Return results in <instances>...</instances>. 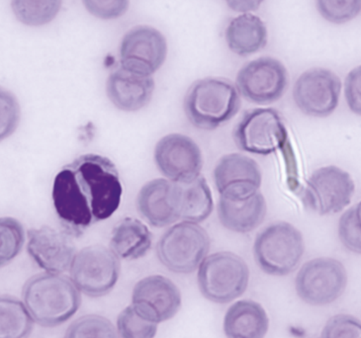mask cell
<instances>
[{"mask_svg": "<svg viewBox=\"0 0 361 338\" xmlns=\"http://www.w3.org/2000/svg\"><path fill=\"white\" fill-rule=\"evenodd\" d=\"M123 187L116 165L100 154H83L54 180V207L70 236L109 219L121 204Z\"/></svg>", "mask_w": 361, "mask_h": 338, "instance_id": "6da1fadb", "label": "cell"}, {"mask_svg": "<svg viewBox=\"0 0 361 338\" xmlns=\"http://www.w3.org/2000/svg\"><path fill=\"white\" fill-rule=\"evenodd\" d=\"M22 298L34 322L45 327L68 322L82 303L80 291L71 279L48 272L31 277L24 285Z\"/></svg>", "mask_w": 361, "mask_h": 338, "instance_id": "7a4b0ae2", "label": "cell"}, {"mask_svg": "<svg viewBox=\"0 0 361 338\" xmlns=\"http://www.w3.org/2000/svg\"><path fill=\"white\" fill-rule=\"evenodd\" d=\"M240 108L237 87L221 78L197 80L184 98V111L190 123L208 131L224 126L234 118Z\"/></svg>", "mask_w": 361, "mask_h": 338, "instance_id": "3957f363", "label": "cell"}, {"mask_svg": "<svg viewBox=\"0 0 361 338\" xmlns=\"http://www.w3.org/2000/svg\"><path fill=\"white\" fill-rule=\"evenodd\" d=\"M249 280V267L232 252H216L206 256L199 265V290L210 302H232L245 292Z\"/></svg>", "mask_w": 361, "mask_h": 338, "instance_id": "277c9868", "label": "cell"}, {"mask_svg": "<svg viewBox=\"0 0 361 338\" xmlns=\"http://www.w3.org/2000/svg\"><path fill=\"white\" fill-rule=\"evenodd\" d=\"M304 249L300 231L289 223L277 222L257 234L254 244L255 259L264 273L286 276L298 267Z\"/></svg>", "mask_w": 361, "mask_h": 338, "instance_id": "5b68a950", "label": "cell"}, {"mask_svg": "<svg viewBox=\"0 0 361 338\" xmlns=\"http://www.w3.org/2000/svg\"><path fill=\"white\" fill-rule=\"evenodd\" d=\"M210 251V237L201 225L180 222L164 232L157 246L159 261L169 271L190 274Z\"/></svg>", "mask_w": 361, "mask_h": 338, "instance_id": "8992f818", "label": "cell"}, {"mask_svg": "<svg viewBox=\"0 0 361 338\" xmlns=\"http://www.w3.org/2000/svg\"><path fill=\"white\" fill-rule=\"evenodd\" d=\"M70 273L71 280L80 292L88 297H102L116 285L120 261L107 247L100 244L87 246L73 256Z\"/></svg>", "mask_w": 361, "mask_h": 338, "instance_id": "52a82bcc", "label": "cell"}, {"mask_svg": "<svg viewBox=\"0 0 361 338\" xmlns=\"http://www.w3.org/2000/svg\"><path fill=\"white\" fill-rule=\"evenodd\" d=\"M234 139L245 153L269 156L288 143L283 119L274 108H255L243 115L235 127Z\"/></svg>", "mask_w": 361, "mask_h": 338, "instance_id": "ba28073f", "label": "cell"}, {"mask_svg": "<svg viewBox=\"0 0 361 338\" xmlns=\"http://www.w3.org/2000/svg\"><path fill=\"white\" fill-rule=\"evenodd\" d=\"M348 274L341 262L320 257L306 262L296 276L297 295L311 306L335 302L345 292Z\"/></svg>", "mask_w": 361, "mask_h": 338, "instance_id": "9c48e42d", "label": "cell"}, {"mask_svg": "<svg viewBox=\"0 0 361 338\" xmlns=\"http://www.w3.org/2000/svg\"><path fill=\"white\" fill-rule=\"evenodd\" d=\"M289 84V75L283 63L270 56L247 63L238 73L235 85L247 101L267 105L279 101Z\"/></svg>", "mask_w": 361, "mask_h": 338, "instance_id": "30bf717a", "label": "cell"}, {"mask_svg": "<svg viewBox=\"0 0 361 338\" xmlns=\"http://www.w3.org/2000/svg\"><path fill=\"white\" fill-rule=\"evenodd\" d=\"M355 190V182L346 171L338 166H325L309 178L303 201L318 215L336 214L350 205Z\"/></svg>", "mask_w": 361, "mask_h": 338, "instance_id": "8fae6325", "label": "cell"}, {"mask_svg": "<svg viewBox=\"0 0 361 338\" xmlns=\"http://www.w3.org/2000/svg\"><path fill=\"white\" fill-rule=\"evenodd\" d=\"M154 163L159 173L171 182L188 184L200 176L203 156L198 144L181 134H169L154 148Z\"/></svg>", "mask_w": 361, "mask_h": 338, "instance_id": "7c38bea8", "label": "cell"}, {"mask_svg": "<svg viewBox=\"0 0 361 338\" xmlns=\"http://www.w3.org/2000/svg\"><path fill=\"white\" fill-rule=\"evenodd\" d=\"M119 55L121 68L152 77L166 62L168 42L156 28L137 26L123 37Z\"/></svg>", "mask_w": 361, "mask_h": 338, "instance_id": "4fadbf2b", "label": "cell"}, {"mask_svg": "<svg viewBox=\"0 0 361 338\" xmlns=\"http://www.w3.org/2000/svg\"><path fill=\"white\" fill-rule=\"evenodd\" d=\"M341 92V80L335 73L315 68L306 70L296 80L293 98L304 114L325 118L335 112Z\"/></svg>", "mask_w": 361, "mask_h": 338, "instance_id": "5bb4252c", "label": "cell"}, {"mask_svg": "<svg viewBox=\"0 0 361 338\" xmlns=\"http://www.w3.org/2000/svg\"><path fill=\"white\" fill-rule=\"evenodd\" d=\"M131 306L145 320L156 323L166 322L180 310V291L166 277L148 276L135 285Z\"/></svg>", "mask_w": 361, "mask_h": 338, "instance_id": "9a60e30c", "label": "cell"}, {"mask_svg": "<svg viewBox=\"0 0 361 338\" xmlns=\"http://www.w3.org/2000/svg\"><path fill=\"white\" fill-rule=\"evenodd\" d=\"M214 180L220 197L243 199L259 192L262 182V170L249 156L227 154L214 169Z\"/></svg>", "mask_w": 361, "mask_h": 338, "instance_id": "2e32d148", "label": "cell"}, {"mask_svg": "<svg viewBox=\"0 0 361 338\" xmlns=\"http://www.w3.org/2000/svg\"><path fill=\"white\" fill-rule=\"evenodd\" d=\"M27 237V251L40 268L53 274L70 269L77 252L68 232L44 225L29 230Z\"/></svg>", "mask_w": 361, "mask_h": 338, "instance_id": "e0dca14e", "label": "cell"}, {"mask_svg": "<svg viewBox=\"0 0 361 338\" xmlns=\"http://www.w3.org/2000/svg\"><path fill=\"white\" fill-rule=\"evenodd\" d=\"M181 185L164 178L149 181L137 197L140 215L154 227H164L179 220Z\"/></svg>", "mask_w": 361, "mask_h": 338, "instance_id": "ac0fdd59", "label": "cell"}, {"mask_svg": "<svg viewBox=\"0 0 361 338\" xmlns=\"http://www.w3.org/2000/svg\"><path fill=\"white\" fill-rule=\"evenodd\" d=\"M152 77L120 68L108 77L106 93L110 102L123 112H137L151 102L154 92Z\"/></svg>", "mask_w": 361, "mask_h": 338, "instance_id": "d6986e66", "label": "cell"}, {"mask_svg": "<svg viewBox=\"0 0 361 338\" xmlns=\"http://www.w3.org/2000/svg\"><path fill=\"white\" fill-rule=\"evenodd\" d=\"M267 215V202L262 193L257 192L243 199L220 197L218 217L226 229L238 234L254 231Z\"/></svg>", "mask_w": 361, "mask_h": 338, "instance_id": "ffe728a7", "label": "cell"}, {"mask_svg": "<svg viewBox=\"0 0 361 338\" xmlns=\"http://www.w3.org/2000/svg\"><path fill=\"white\" fill-rule=\"evenodd\" d=\"M269 327V318L264 308L252 300L231 306L223 325L227 338H264Z\"/></svg>", "mask_w": 361, "mask_h": 338, "instance_id": "44dd1931", "label": "cell"}, {"mask_svg": "<svg viewBox=\"0 0 361 338\" xmlns=\"http://www.w3.org/2000/svg\"><path fill=\"white\" fill-rule=\"evenodd\" d=\"M225 39L228 48L235 55L249 56L265 48L269 33L264 22L259 16L244 13L229 22L225 30Z\"/></svg>", "mask_w": 361, "mask_h": 338, "instance_id": "7402d4cb", "label": "cell"}, {"mask_svg": "<svg viewBox=\"0 0 361 338\" xmlns=\"http://www.w3.org/2000/svg\"><path fill=\"white\" fill-rule=\"evenodd\" d=\"M151 247V232L141 220L126 218L113 230L110 249L119 259L136 261L146 256Z\"/></svg>", "mask_w": 361, "mask_h": 338, "instance_id": "603a6c76", "label": "cell"}, {"mask_svg": "<svg viewBox=\"0 0 361 338\" xmlns=\"http://www.w3.org/2000/svg\"><path fill=\"white\" fill-rule=\"evenodd\" d=\"M179 220L199 224L207 220L214 210L212 192L207 181L199 176L192 182L180 184Z\"/></svg>", "mask_w": 361, "mask_h": 338, "instance_id": "cb8c5ba5", "label": "cell"}, {"mask_svg": "<svg viewBox=\"0 0 361 338\" xmlns=\"http://www.w3.org/2000/svg\"><path fill=\"white\" fill-rule=\"evenodd\" d=\"M33 327L24 303L11 296H0V338H27Z\"/></svg>", "mask_w": 361, "mask_h": 338, "instance_id": "d4e9b609", "label": "cell"}, {"mask_svg": "<svg viewBox=\"0 0 361 338\" xmlns=\"http://www.w3.org/2000/svg\"><path fill=\"white\" fill-rule=\"evenodd\" d=\"M11 9L17 20L29 27H41L55 20L63 0H11Z\"/></svg>", "mask_w": 361, "mask_h": 338, "instance_id": "484cf974", "label": "cell"}, {"mask_svg": "<svg viewBox=\"0 0 361 338\" xmlns=\"http://www.w3.org/2000/svg\"><path fill=\"white\" fill-rule=\"evenodd\" d=\"M25 230L16 218H0V268L20 254L25 244Z\"/></svg>", "mask_w": 361, "mask_h": 338, "instance_id": "4316f807", "label": "cell"}, {"mask_svg": "<svg viewBox=\"0 0 361 338\" xmlns=\"http://www.w3.org/2000/svg\"><path fill=\"white\" fill-rule=\"evenodd\" d=\"M65 338H119V335L108 318L88 315L71 323Z\"/></svg>", "mask_w": 361, "mask_h": 338, "instance_id": "83f0119b", "label": "cell"}, {"mask_svg": "<svg viewBox=\"0 0 361 338\" xmlns=\"http://www.w3.org/2000/svg\"><path fill=\"white\" fill-rule=\"evenodd\" d=\"M158 323L145 320L129 306L117 318V332L121 338H154Z\"/></svg>", "mask_w": 361, "mask_h": 338, "instance_id": "f1b7e54d", "label": "cell"}, {"mask_svg": "<svg viewBox=\"0 0 361 338\" xmlns=\"http://www.w3.org/2000/svg\"><path fill=\"white\" fill-rule=\"evenodd\" d=\"M317 11L330 23H348L360 15L361 0H315Z\"/></svg>", "mask_w": 361, "mask_h": 338, "instance_id": "f546056e", "label": "cell"}, {"mask_svg": "<svg viewBox=\"0 0 361 338\" xmlns=\"http://www.w3.org/2000/svg\"><path fill=\"white\" fill-rule=\"evenodd\" d=\"M20 118L18 99L9 90L0 87V143L16 133Z\"/></svg>", "mask_w": 361, "mask_h": 338, "instance_id": "4dcf8cb0", "label": "cell"}, {"mask_svg": "<svg viewBox=\"0 0 361 338\" xmlns=\"http://www.w3.org/2000/svg\"><path fill=\"white\" fill-rule=\"evenodd\" d=\"M338 237L348 251L360 254V204L353 206L341 215Z\"/></svg>", "mask_w": 361, "mask_h": 338, "instance_id": "1f68e13d", "label": "cell"}, {"mask_svg": "<svg viewBox=\"0 0 361 338\" xmlns=\"http://www.w3.org/2000/svg\"><path fill=\"white\" fill-rule=\"evenodd\" d=\"M321 338H361V325L357 318L336 315L326 322Z\"/></svg>", "mask_w": 361, "mask_h": 338, "instance_id": "d6a6232c", "label": "cell"}, {"mask_svg": "<svg viewBox=\"0 0 361 338\" xmlns=\"http://www.w3.org/2000/svg\"><path fill=\"white\" fill-rule=\"evenodd\" d=\"M85 9L102 20H114L129 9L130 0H82Z\"/></svg>", "mask_w": 361, "mask_h": 338, "instance_id": "836d02e7", "label": "cell"}, {"mask_svg": "<svg viewBox=\"0 0 361 338\" xmlns=\"http://www.w3.org/2000/svg\"><path fill=\"white\" fill-rule=\"evenodd\" d=\"M361 68H355L345 78V93L348 107L355 114L361 113Z\"/></svg>", "mask_w": 361, "mask_h": 338, "instance_id": "e575fe53", "label": "cell"}, {"mask_svg": "<svg viewBox=\"0 0 361 338\" xmlns=\"http://www.w3.org/2000/svg\"><path fill=\"white\" fill-rule=\"evenodd\" d=\"M231 11L238 13H250L259 11L264 0H225Z\"/></svg>", "mask_w": 361, "mask_h": 338, "instance_id": "d590c367", "label": "cell"}]
</instances>
